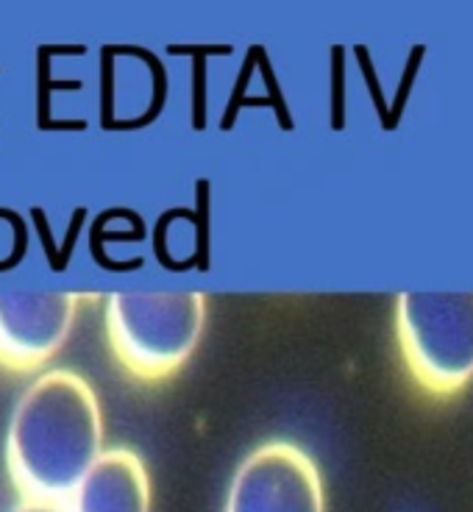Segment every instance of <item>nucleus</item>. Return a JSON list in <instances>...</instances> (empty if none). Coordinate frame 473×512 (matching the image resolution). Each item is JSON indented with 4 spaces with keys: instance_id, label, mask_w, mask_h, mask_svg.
I'll use <instances>...</instances> for the list:
<instances>
[{
    "instance_id": "f257e3e1",
    "label": "nucleus",
    "mask_w": 473,
    "mask_h": 512,
    "mask_svg": "<svg viewBox=\"0 0 473 512\" xmlns=\"http://www.w3.org/2000/svg\"><path fill=\"white\" fill-rule=\"evenodd\" d=\"M103 454V410L81 373L51 368L17 398L6 429V471L20 499L67 501Z\"/></svg>"
},
{
    "instance_id": "f03ea898",
    "label": "nucleus",
    "mask_w": 473,
    "mask_h": 512,
    "mask_svg": "<svg viewBox=\"0 0 473 512\" xmlns=\"http://www.w3.org/2000/svg\"><path fill=\"white\" fill-rule=\"evenodd\" d=\"M106 343L117 368L140 384L173 379L190 362L206 329L204 293H112Z\"/></svg>"
},
{
    "instance_id": "7ed1b4c3",
    "label": "nucleus",
    "mask_w": 473,
    "mask_h": 512,
    "mask_svg": "<svg viewBox=\"0 0 473 512\" xmlns=\"http://www.w3.org/2000/svg\"><path fill=\"white\" fill-rule=\"evenodd\" d=\"M396 340L418 387L432 396L460 393L473 382V293H401Z\"/></svg>"
},
{
    "instance_id": "20e7f679",
    "label": "nucleus",
    "mask_w": 473,
    "mask_h": 512,
    "mask_svg": "<svg viewBox=\"0 0 473 512\" xmlns=\"http://www.w3.org/2000/svg\"><path fill=\"white\" fill-rule=\"evenodd\" d=\"M223 512H326L318 462L293 440L256 446L231 476Z\"/></svg>"
},
{
    "instance_id": "39448f33",
    "label": "nucleus",
    "mask_w": 473,
    "mask_h": 512,
    "mask_svg": "<svg viewBox=\"0 0 473 512\" xmlns=\"http://www.w3.org/2000/svg\"><path fill=\"white\" fill-rule=\"evenodd\" d=\"M81 298L53 290H0V371H42L70 340Z\"/></svg>"
},
{
    "instance_id": "423d86ee",
    "label": "nucleus",
    "mask_w": 473,
    "mask_h": 512,
    "mask_svg": "<svg viewBox=\"0 0 473 512\" xmlns=\"http://www.w3.org/2000/svg\"><path fill=\"white\" fill-rule=\"evenodd\" d=\"M67 512H151V474L137 451L103 448L64 501Z\"/></svg>"
},
{
    "instance_id": "0eeeda50",
    "label": "nucleus",
    "mask_w": 473,
    "mask_h": 512,
    "mask_svg": "<svg viewBox=\"0 0 473 512\" xmlns=\"http://www.w3.org/2000/svg\"><path fill=\"white\" fill-rule=\"evenodd\" d=\"M12 512H67L62 501H39V499H20L14 504Z\"/></svg>"
}]
</instances>
